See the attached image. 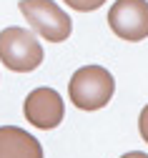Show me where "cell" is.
Returning a JSON list of instances; mask_svg holds the SVG:
<instances>
[{
	"instance_id": "cell-1",
	"label": "cell",
	"mask_w": 148,
	"mask_h": 158,
	"mask_svg": "<svg viewBox=\"0 0 148 158\" xmlns=\"http://www.w3.org/2000/svg\"><path fill=\"white\" fill-rule=\"evenodd\" d=\"M116 93V81L111 70L103 65H83L73 73L68 83V95L75 108L80 110H100L111 103Z\"/></svg>"
},
{
	"instance_id": "cell-2",
	"label": "cell",
	"mask_w": 148,
	"mask_h": 158,
	"mask_svg": "<svg viewBox=\"0 0 148 158\" xmlns=\"http://www.w3.org/2000/svg\"><path fill=\"white\" fill-rule=\"evenodd\" d=\"M18 8L28 20V25L33 28V33L45 38L48 43H63L70 38L73 20L58 3H53V0H20Z\"/></svg>"
},
{
	"instance_id": "cell-3",
	"label": "cell",
	"mask_w": 148,
	"mask_h": 158,
	"mask_svg": "<svg viewBox=\"0 0 148 158\" xmlns=\"http://www.w3.org/2000/svg\"><path fill=\"white\" fill-rule=\"evenodd\" d=\"M0 63L15 73H30L43 63V45L33 30L5 28L0 30Z\"/></svg>"
},
{
	"instance_id": "cell-4",
	"label": "cell",
	"mask_w": 148,
	"mask_h": 158,
	"mask_svg": "<svg viewBox=\"0 0 148 158\" xmlns=\"http://www.w3.org/2000/svg\"><path fill=\"white\" fill-rule=\"evenodd\" d=\"M111 30L128 43L148 38V0H116L108 10Z\"/></svg>"
},
{
	"instance_id": "cell-5",
	"label": "cell",
	"mask_w": 148,
	"mask_h": 158,
	"mask_svg": "<svg viewBox=\"0 0 148 158\" xmlns=\"http://www.w3.org/2000/svg\"><path fill=\"white\" fill-rule=\"evenodd\" d=\"M23 113H25V121L30 126H35L40 131H50V128H58L63 123L66 106H63V98H60L58 90H53V88H35L25 98Z\"/></svg>"
},
{
	"instance_id": "cell-6",
	"label": "cell",
	"mask_w": 148,
	"mask_h": 158,
	"mask_svg": "<svg viewBox=\"0 0 148 158\" xmlns=\"http://www.w3.org/2000/svg\"><path fill=\"white\" fill-rule=\"evenodd\" d=\"M0 158H43V146L18 126H0Z\"/></svg>"
},
{
	"instance_id": "cell-7",
	"label": "cell",
	"mask_w": 148,
	"mask_h": 158,
	"mask_svg": "<svg viewBox=\"0 0 148 158\" xmlns=\"http://www.w3.org/2000/svg\"><path fill=\"white\" fill-rule=\"evenodd\" d=\"M66 5H70L73 10L78 13H91V10H98L100 5H105L108 0H63Z\"/></svg>"
},
{
	"instance_id": "cell-8",
	"label": "cell",
	"mask_w": 148,
	"mask_h": 158,
	"mask_svg": "<svg viewBox=\"0 0 148 158\" xmlns=\"http://www.w3.org/2000/svg\"><path fill=\"white\" fill-rule=\"evenodd\" d=\"M138 131H141V138L148 143V106H143V110L138 115Z\"/></svg>"
},
{
	"instance_id": "cell-9",
	"label": "cell",
	"mask_w": 148,
	"mask_h": 158,
	"mask_svg": "<svg viewBox=\"0 0 148 158\" xmlns=\"http://www.w3.org/2000/svg\"><path fill=\"white\" fill-rule=\"evenodd\" d=\"M121 158H148V153H141V151H131V153H123Z\"/></svg>"
}]
</instances>
